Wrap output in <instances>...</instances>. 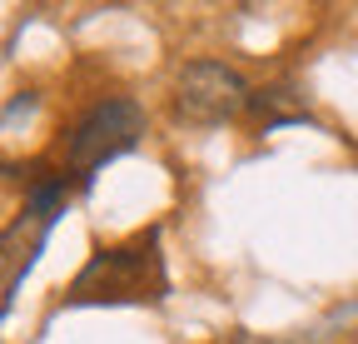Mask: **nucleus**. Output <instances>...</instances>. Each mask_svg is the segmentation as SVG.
<instances>
[{
    "label": "nucleus",
    "instance_id": "obj_1",
    "mask_svg": "<svg viewBox=\"0 0 358 344\" xmlns=\"http://www.w3.org/2000/svg\"><path fill=\"white\" fill-rule=\"evenodd\" d=\"M164 294H169V275L159 254V230H140L115 249H100L70 284L75 305H145V299H164Z\"/></svg>",
    "mask_w": 358,
    "mask_h": 344
},
{
    "label": "nucleus",
    "instance_id": "obj_2",
    "mask_svg": "<svg viewBox=\"0 0 358 344\" xmlns=\"http://www.w3.org/2000/svg\"><path fill=\"white\" fill-rule=\"evenodd\" d=\"M244 105H254L249 85L234 65L224 60H189L179 70V85H174V115L189 120V125H224L234 120Z\"/></svg>",
    "mask_w": 358,
    "mask_h": 344
},
{
    "label": "nucleus",
    "instance_id": "obj_3",
    "mask_svg": "<svg viewBox=\"0 0 358 344\" xmlns=\"http://www.w3.org/2000/svg\"><path fill=\"white\" fill-rule=\"evenodd\" d=\"M145 135V110L134 100H100L75 130H70V170L75 175H90L105 160L124 155L134 140Z\"/></svg>",
    "mask_w": 358,
    "mask_h": 344
}]
</instances>
